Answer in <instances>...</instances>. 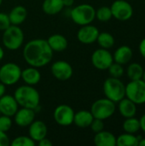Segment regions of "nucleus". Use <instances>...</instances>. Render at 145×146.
<instances>
[{
  "label": "nucleus",
  "instance_id": "nucleus-1",
  "mask_svg": "<svg viewBox=\"0 0 145 146\" xmlns=\"http://www.w3.org/2000/svg\"><path fill=\"white\" fill-rule=\"evenodd\" d=\"M22 54L24 60L29 66L39 68L51 62L54 52L46 39L34 38L24 45Z\"/></svg>",
  "mask_w": 145,
  "mask_h": 146
},
{
  "label": "nucleus",
  "instance_id": "nucleus-2",
  "mask_svg": "<svg viewBox=\"0 0 145 146\" xmlns=\"http://www.w3.org/2000/svg\"><path fill=\"white\" fill-rule=\"evenodd\" d=\"M19 106L37 111L40 104V94L33 86L24 85L17 87L13 95Z\"/></svg>",
  "mask_w": 145,
  "mask_h": 146
},
{
  "label": "nucleus",
  "instance_id": "nucleus-3",
  "mask_svg": "<svg viewBox=\"0 0 145 146\" xmlns=\"http://www.w3.org/2000/svg\"><path fill=\"white\" fill-rule=\"evenodd\" d=\"M71 20L79 26L91 24L96 18L95 8L88 3H81L70 10Z\"/></svg>",
  "mask_w": 145,
  "mask_h": 146
},
{
  "label": "nucleus",
  "instance_id": "nucleus-4",
  "mask_svg": "<svg viewBox=\"0 0 145 146\" xmlns=\"http://www.w3.org/2000/svg\"><path fill=\"white\" fill-rule=\"evenodd\" d=\"M2 41L4 47L9 50H16L21 47L24 42V33L20 26L10 25L3 31Z\"/></svg>",
  "mask_w": 145,
  "mask_h": 146
},
{
  "label": "nucleus",
  "instance_id": "nucleus-5",
  "mask_svg": "<svg viewBox=\"0 0 145 146\" xmlns=\"http://www.w3.org/2000/svg\"><path fill=\"white\" fill-rule=\"evenodd\" d=\"M103 89L105 97L115 103L126 97V86L119 78H108L103 83Z\"/></svg>",
  "mask_w": 145,
  "mask_h": 146
},
{
  "label": "nucleus",
  "instance_id": "nucleus-6",
  "mask_svg": "<svg viewBox=\"0 0 145 146\" xmlns=\"http://www.w3.org/2000/svg\"><path fill=\"white\" fill-rule=\"evenodd\" d=\"M115 103L106 98L95 101L92 104L90 111L91 112L94 118L104 121L115 114Z\"/></svg>",
  "mask_w": 145,
  "mask_h": 146
},
{
  "label": "nucleus",
  "instance_id": "nucleus-7",
  "mask_svg": "<svg viewBox=\"0 0 145 146\" xmlns=\"http://www.w3.org/2000/svg\"><path fill=\"white\" fill-rule=\"evenodd\" d=\"M21 77V68L15 62H7L0 67V82L6 86L16 84Z\"/></svg>",
  "mask_w": 145,
  "mask_h": 146
},
{
  "label": "nucleus",
  "instance_id": "nucleus-8",
  "mask_svg": "<svg viewBox=\"0 0 145 146\" xmlns=\"http://www.w3.org/2000/svg\"><path fill=\"white\" fill-rule=\"evenodd\" d=\"M126 97L136 104L145 103V82L141 80H132L126 86Z\"/></svg>",
  "mask_w": 145,
  "mask_h": 146
},
{
  "label": "nucleus",
  "instance_id": "nucleus-9",
  "mask_svg": "<svg viewBox=\"0 0 145 146\" xmlns=\"http://www.w3.org/2000/svg\"><path fill=\"white\" fill-rule=\"evenodd\" d=\"M74 110L68 104L58 105L53 113V118L55 121L62 127H68L73 124Z\"/></svg>",
  "mask_w": 145,
  "mask_h": 146
},
{
  "label": "nucleus",
  "instance_id": "nucleus-10",
  "mask_svg": "<svg viewBox=\"0 0 145 146\" xmlns=\"http://www.w3.org/2000/svg\"><path fill=\"white\" fill-rule=\"evenodd\" d=\"M113 62V56L107 49H97L91 55V63L99 70L108 69Z\"/></svg>",
  "mask_w": 145,
  "mask_h": 146
},
{
  "label": "nucleus",
  "instance_id": "nucleus-11",
  "mask_svg": "<svg viewBox=\"0 0 145 146\" xmlns=\"http://www.w3.org/2000/svg\"><path fill=\"white\" fill-rule=\"evenodd\" d=\"M50 71L52 75L60 81L68 80L73 74V69L71 64L63 60L53 62L50 67Z\"/></svg>",
  "mask_w": 145,
  "mask_h": 146
},
{
  "label": "nucleus",
  "instance_id": "nucleus-12",
  "mask_svg": "<svg viewBox=\"0 0 145 146\" xmlns=\"http://www.w3.org/2000/svg\"><path fill=\"white\" fill-rule=\"evenodd\" d=\"M110 9L113 17L119 21H127L132 16L133 14L132 5L125 0L115 1Z\"/></svg>",
  "mask_w": 145,
  "mask_h": 146
},
{
  "label": "nucleus",
  "instance_id": "nucleus-13",
  "mask_svg": "<svg viewBox=\"0 0 145 146\" xmlns=\"http://www.w3.org/2000/svg\"><path fill=\"white\" fill-rule=\"evenodd\" d=\"M99 33L98 28L91 24L80 26L77 32V38L81 44H91L97 41Z\"/></svg>",
  "mask_w": 145,
  "mask_h": 146
},
{
  "label": "nucleus",
  "instance_id": "nucleus-14",
  "mask_svg": "<svg viewBox=\"0 0 145 146\" xmlns=\"http://www.w3.org/2000/svg\"><path fill=\"white\" fill-rule=\"evenodd\" d=\"M36 111L32 109L23 108L18 109L15 114V122L20 127H28V126L35 120Z\"/></svg>",
  "mask_w": 145,
  "mask_h": 146
},
{
  "label": "nucleus",
  "instance_id": "nucleus-15",
  "mask_svg": "<svg viewBox=\"0 0 145 146\" xmlns=\"http://www.w3.org/2000/svg\"><path fill=\"white\" fill-rule=\"evenodd\" d=\"M48 128L46 124L38 120H34L28 126V136L35 142L38 143L39 140L47 137Z\"/></svg>",
  "mask_w": 145,
  "mask_h": 146
},
{
  "label": "nucleus",
  "instance_id": "nucleus-16",
  "mask_svg": "<svg viewBox=\"0 0 145 146\" xmlns=\"http://www.w3.org/2000/svg\"><path fill=\"white\" fill-rule=\"evenodd\" d=\"M19 109V105L12 95L4 94L0 98V112L1 115H5L13 117Z\"/></svg>",
  "mask_w": 145,
  "mask_h": 146
},
{
  "label": "nucleus",
  "instance_id": "nucleus-17",
  "mask_svg": "<svg viewBox=\"0 0 145 146\" xmlns=\"http://www.w3.org/2000/svg\"><path fill=\"white\" fill-rule=\"evenodd\" d=\"M21 79L24 81L26 85L36 86L41 80V73L38 68L29 66L23 70H21Z\"/></svg>",
  "mask_w": 145,
  "mask_h": 146
},
{
  "label": "nucleus",
  "instance_id": "nucleus-18",
  "mask_svg": "<svg viewBox=\"0 0 145 146\" xmlns=\"http://www.w3.org/2000/svg\"><path fill=\"white\" fill-rule=\"evenodd\" d=\"M46 40L53 52H62L68 46V41L67 38L60 33L52 34Z\"/></svg>",
  "mask_w": 145,
  "mask_h": 146
},
{
  "label": "nucleus",
  "instance_id": "nucleus-19",
  "mask_svg": "<svg viewBox=\"0 0 145 146\" xmlns=\"http://www.w3.org/2000/svg\"><path fill=\"white\" fill-rule=\"evenodd\" d=\"M94 117L91 111L82 110L75 112L73 117V124L79 128H87L90 127Z\"/></svg>",
  "mask_w": 145,
  "mask_h": 146
},
{
  "label": "nucleus",
  "instance_id": "nucleus-20",
  "mask_svg": "<svg viewBox=\"0 0 145 146\" xmlns=\"http://www.w3.org/2000/svg\"><path fill=\"white\" fill-rule=\"evenodd\" d=\"M9 17L11 25L20 26L26 21L27 17V9L24 6L17 5L10 10Z\"/></svg>",
  "mask_w": 145,
  "mask_h": 146
},
{
  "label": "nucleus",
  "instance_id": "nucleus-21",
  "mask_svg": "<svg viewBox=\"0 0 145 146\" xmlns=\"http://www.w3.org/2000/svg\"><path fill=\"white\" fill-rule=\"evenodd\" d=\"M94 144L97 146H115L116 138L115 136L108 131H101L97 133L94 136Z\"/></svg>",
  "mask_w": 145,
  "mask_h": 146
},
{
  "label": "nucleus",
  "instance_id": "nucleus-22",
  "mask_svg": "<svg viewBox=\"0 0 145 146\" xmlns=\"http://www.w3.org/2000/svg\"><path fill=\"white\" fill-rule=\"evenodd\" d=\"M119 103V111L122 116L125 118L133 117L137 112V106L134 102L129 98H123Z\"/></svg>",
  "mask_w": 145,
  "mask_h": 146
},
{
  "label": "nucleus",
  "instance_id": "nucleus-23",
  "mask_svg": "<svg viewBox=\"0 0 145 146\" xmlns=\"http://www.w3.org/2000/svg\"><path fill=\"white\" fill-rule=\"evenodd\" d=\"M132 57V50L129 46H126V45L119 47L115 50L113 56L115 62H117L121 65L126 64L127 62H129Z\"/></svg>",
  "mask_w": 145,
  "mask_h": 146
},
{
  "label": "nucleus",
  "instance_id": "nucleus-24",
  "mask_svg": "<svg viewBox=\"0 0 145 146\" xmlns=\"http://www.w3.org/2000/svg\"><path fill=\"white\" fill-rule=\"evenodd\" d=\"M64 8L62 0H44L42 3L43 11L49 15L60 13Z\"/></svg>",
  "mask_w": 145,
  "mask_h": 146
},
{
  "label": "nucleus",
  "instance_id": "nucleus-25",
  "mask_svg": "<svg viewBox=\"0 0 145 146\" xmlns=\"http://www.w3.org/2000/svg\"><path fill=\"white\" fill-rule=\"evenodd\" d=\"M142 139L140 136H135L132 133H124L116 138V145L138 146V142Z\"/></svg>",
  "mask_w": 145,
  "mask_h": 146
},
{
  "label": "nucleus",
  "instance_id": "nucleus-26",
  "mask_svg": "<svg viewBox=\"0 0 145 146\" xmlns=\"http://www.w3.org/2000/svg\"><path fill=\"white\" fill-rule=\"evenodd\" d=\"M97 42L98 43L99 46L103 49H110L115 44V38L112 34L109 33H99V35L97 37Z\"/></svg>",
  "mask_w": 145,
  "mask_h": 146
},
{
  "label": "nucleus",
  "instance_id": "nucleus-27",
  "mask_svg": "<svg viewBox=\"0 0 145 146\" xmlns=\"http://www.w3.org/2000/svg\"><path fill=\"white\" fill-rule=\"evenodd\" d=\"M144 74V69L138 63H132L127 68V75L131 80H141Z\"/></svg>",
  "mask_w": 145,
  "mask_h": 146
},
{
  "label": "nucleus",
  "instance_id": "nucleus-28",
  "mask_svg": "<svg viewBox=\"0 0 145 146\" xmlns=\"http://www.w3.org/2000/svg\"><path fill=\"white\" fill-rule=\"evenodd\" d=\"M123 129L127 133H132L138 132L140 129V121L138 119L133 117L126 118V120L123 123Z\"/></svg>",
  "mask_w": 145,
  "mask_h": 146
},
{
  "label": "nucleus",
  "instance_id": "nucleus-29",
  "mask_svg": "<svg viewBox=\"0 0 145 146\" xmlns=\"http://www.w3.org/2000/svg\"><path fill=\"white\" fill-rule=\"evenodd\" d=\"M113 17L111 9L107 6L100 7L96 10V18L100 21H108Z\"/></svg>",
  "mask_w": 145,
  "mask_h": 146
},
{
  "label": "nucleus",
  "instance_id": "nucleus-30",
  "mask_svg": "<svg viewBox=\"0 0 145 146\" xmlns=\"http://www.w3.org/2000/svg\"><path fill=\"white\" fill-rule=\"evenodd\" d=\"M35 142L29 137V136H18L15 138L11 142V146H34Z\"/></svg>",
  "mask_w": 145,
  "mask_h": 146
},
{
  "label": "nucleus",
  "instance_id": "nucleus-31",
  "mask_svg": "<svg viewBox=\"0 0 145 146\" xmlns=\"http://www.w3.org/2000/svg\"><path fill=\"white\" fill-rule=\"evenodd\" d=\"M108 70H109L110 76L114 77V78H119L120 79L124 74V68H123L122 65L119 64L117 62H113L109 66Z\"/></svg>",
  "mask_w": 145,
  "mask_h": 146
},
{
  "label": "nucleus",
  "instance_id": "nucleus-32",
  "mask_svg": "<svg viewBox=\"0 0 145 146\" xmlns=\"http://www.w3.org/2000/svg\"><path fill=\"white\" fill-rule=\"evenodd\" d=\"M13 121L10 116L5 115H0V130L7 133L12 127Z\"/></svg>",
  "mask_w": 145,
  "mask_h": 146
},
{
  "label": "nucleus",
  "instance_id": "nucleus-33",
  "mask_svg": "<svg viewBox=\"0 0 145 146\" xmlns=\"http://www.w3.org/2000/svg\"><path fill=\"white\" fill-rule=\"evenodd\" d=\"M91 131L95 133H99L101 131L103 130L104 128V123H103V120H100V119H97V118H94L91 126H90Z\"/></svg>",
  "mask_w": 145,
  "mask_h": 146
},
{
  "label": "nucleus",
  "instance_id": "nucleus-34",
  "mask_svg": "<svg viewBox=\"0 0 145 146\" xmlns=\"http://www.w3.org/2000/svg\"><path fill=\"white\" fill-rule=\"evenodd\" d=\"M11 25L9 14L0 12V31H4Z\"/></svg>",
  "mask_w": 145,
  "mask_h": 146
},
{
  "label": "nucleus",
  "instance_id": "nucleus-35",
  "mask_svg": "<svg viewBox=\"0 0 145 146\" xmlns=\"http://www.w3.org/2000/svg\"><path fill=\"white\" fill-rule=\"evenodd\" d=\"M10 145V140L6 133L0 130V146Z\"/></svg>",
  "mask_w": 145,
  "mask_h": 146
},
{
  "label": "nucleus",
  "instance_id": "nucleus-36",
  "mask_svg": "<svg viewBox=\"0 0 145 146\" xmlns=\"http://www.w3.org/2000/svg\"><path fill=\"white\" fill-rule=\"evenodd\" d=\"M37 144L38 146H52V145H53V143L49 139H47L46 137L44 138L43 139L39 140Z\"/></svg>",
  "mask_w": 145,
  "mask_h": 146
},
{
  "label": "nucleus",
  "instance_id": "nucleus-37",
  "mask_svg": "<svg viewBox=\"0 0 145 146\" xmlns=\"http://www.w3.org/2000/svg\"><path fill=\"white\" fill-rule=\"evenodd\" d=\"M139 50L141 55L145 58V38H144L139 44Z\"/></svg>",
  "mask_w": 145,
  "mask_h": 146
},
{
  "label": "nucleus",
  "instance_id": "nucleus-38",
  "mask_svg": "<svg viewBox=\"0 0 145 146\" xmlns=\"http://www.w3.org/2000/svg\"><path fill=\"white\" fill-rule=\"evenodd\" d=\"M64 7H72L74 3V0H62Z\"/></svg>",
  "mask_w": 145,
  "mask_h": 146
},
{
  "label": "nucleus",
  "instance_id": "nucleus-39",
  "mask_svg": "<svg viewBox=\"0 0 145 146\" xmlns=\"http://www.w3.org/2000/svg\"><path fill=\"white\" fill-rule=\"evenodd\" d=\"M139 121H140V128L145 133V114L141 117Z\"/></svg>",
  "mask_w": 145,
  "mask_h": 146
},
{
  "label": "nucleus",
  "instance_id": "nucleus-40",
  "mask_svg": "<svg viewBox=\"0 0 145 146\" xmlns=\"http://www.w3.org/2000/svg\"><path fill=\"white\" fill-rule=\"evenodd\" d=\"M5 92H6V86L3 85L2 82H0V98L5 94Z\"/></svg>",
  "mask_w": 145,
  "mask_h": 146
},
{
  "label": "nucleus",
  "instance_id": "nucleus-41",
  "mask_svg": "<svg viewBox=\"0 0 145 146\" xmlns=\"http://www.w3.org/2000/svg\"><path fill=\"white\" fill-rule=\"evenodd\" d=\"M3 56H4V50H3V49L0 46V62L3 60Z\"/></svg>",
  "mask_w": 145,
  "mask_h": 146
},
{
  "label": "nucleus",
  "instance_id": "nucleus-42",
  "mask_svg": "<svg viewBox=\"0 0 145 146\" xmlns=\"http://www.w3.org/2000/svg\"><path fill=\"white\" fill-rule=\"evenodd\" d=\"M139 146H145V139H141L138 142Z\"/></svg>",
  "mask_w": 145,
  "mask_h": 146
},
{
  "label": "nucleus",
  "instance_id": "nucleus-43",
  "mask_svg": "<svg viewBox=\"0 0 145 146\" xmlns=\"http://www.w3.org/2000/svg\"><path fill=\"white\" fill-rule=\"evenodd\" d=\"M142 78H143V80L145 82V71H144V74H143V77Z\"/></svg>",
  "mask_w": 145,
  "mask_h": 146
},
{
  "label": "nucleus",
  "instance_id": "nucleus-44",
  "mask_svg": "<svg viewBox=\"0 0 145 146\" xmlns=\"http://www.w3.org/2000/svg\"><path fill=\"white\" fill-rule=\"evenodd\" d=\"M2 3H3V0H0V6H1Z\"/></svg>",
  "mask_w": 145,
  "mask_h": 146
},
{
  "label": "nucleus",
  "instance_id": "nucleus-45",
  "mask_svg": "<svg viewBox=\"0 0 145 146\" xmlns=\"http://www.w3.org/2000/svg\"><path fill=\"white\" fill-rule=\"evenodd\" d=\"M0 115H1V112H0Z\"/></svg>",
  "mask_w": 145,
  "mask_h": 146
}]
</instances>
